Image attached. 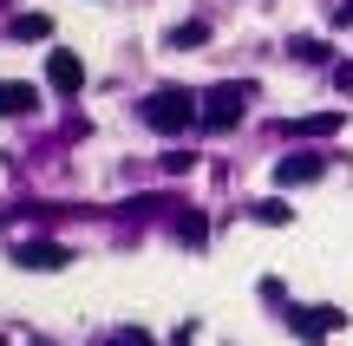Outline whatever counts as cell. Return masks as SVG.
Masks as SVG:
<instances>
[{
    "label": "cell",
    "mask_w": 353,
    "mask_h": 346,
    "mask_svg": "<svg viewBox=\"0 0 353 346\" xmlns=\"http://www.w3.org/2000/svg\"><path fill=\"white\" fill-rule=\"evenodd\" d=\"M138 118L151 131H164V138H176V131L203 125V98H196V91H183V85H157L151 98L138 105Z\"/></svg>",
    "instance_id": "cell-1"
},
{
    "label": "cell",
    "mask_w": 353,
    "mask_h": 346,
    "mask_svg": "<svg viewBox=\"0 0 353 346\" xmlns=\"http://www.w3.org/2000/svg\"><path fill=\"white\" fill-rule=\"evenodd\" d=\"M249 98H255V85H249V78L203 91V131H236V125H242V105H249Z\"/></svg>",
    "instance_id": "cell-2"
},
{
    "label": "cell",
    "mask_w": 353,
    "mask_h": 346,
    "mask_svg": "<svg viewBox=\"0 0 353 346\" xmlns=\"http://www.w3.org/2000/svg\"><path fill=\"white\" fill-rule=\"evenodd\" d=\"M13 268H26V274H52V268H65L72 261V248L65 242H52V235H33V242H13Z\"/></svg>",
    "instance_id": "cell-3"
},
{
    "label": "cell",
    "mask_w": 353,
    "mask_h": 346,
    "mask_svg": "<svg viewBox=\"0 0 353 346\" xmlns=\"http://www.w3.org/2000/svg\"><path fill=\"white\" fill-rule=\"evenodd\" d=\"M327 177V151H294V157H275V183L281 190H307V183Z\"/></svg>",
    "instance_id": "cell-4"
},
{
    "label": "cell",
    "mask_w": 353,
    "mask_h": 346,
    "mask_svg": "<svg viewBox=\"0 0 353 346\" xmlns=\"http://www.w3.org/2000/svg\"><path fill=\"white\" fill-rule=\"evenodd\" d=\"M341 327H347V314H341V307H294V314H288V334H294V340H307V346H321L327 334H341Z\"/></svg>",
    "instance_id": "cell-5"
},
{
    "label": "cell",
    "mask_w": 353,
    "mask_h": 346,
    "mask_svg": "<svg viewBox=\"0 0 353 346\" xmlns=\"http://www.w3.org/2000/svg\"><path fill=\"white\" fill-rule=\"evenodd\" d=\"M341 125H347V111L334 105V111H314V118H275V138H327Z\"/></svg>",
    "instance_id": "cell-6"
},
{
    "label": "cell",
    "mask_w": 353,
    "mask_h": 346,
    "mask_svg": "<svg viewBox=\"0 0 353 346\" xmlns=\"http://www.w3.org/2000/svg\"><path fill=\"white\" fill-rule=\"evenodd\" d=\"M46 85L59 91V98H72V91L85 85V59H79V52H46Z\"/></svg>",
    "instance_id": "cell-7"
},
{
    "label": "cell",
    "mask_w": 353,
    "mask_h": 346,
    "mask_svg": "<svg viewBox=\"0 0 353 346\" xmlns=\"http://www.w3.org/2000/svg\"><path fill=\"white\" fill-rule=\"evenodd\" d=\"M39 111V85H26V78H0V118H26Z\"/></svg>",
    "instance_id": "cell-8"
},
{
    "label": "cell",
    "mask_w": 353,
    "mask_h": 346,
    "mask_svg": "<svg viewBox=\"0 0 353 346\" xmlns=\"http://www.w3.org/2000/svg\"><path fill=\"white\" fill-rule=\"evenodd\" d=\"M164 46H170V52H190V46H210V20H183V26H170V33H164Z\"/></svg>",
    "instance_id": "cell-9"
},
{
    "label": "cell",
    "mask_w": 353,
    "mask_h": 346,
    "mask_svg": "<svg viewBox=\"0 0 353 346\" xmlns=\"http://www.w3.org/2000/svg\"><path fill=\"white\" fill-rule=\"evenodd\" d=\"M249 216L262 222V229H288V222H294V209L281 203V196H262V203H249Z\"/></svg>",
    "instance_id": "cell-10"
},
{
    "label": "cell",
    "mask_w": 353,
    "mask_h": 346,
    "mask_svg": "<svg viewBox=\"0 0 353 346\" xmlns=\"http://www.w3.org/2000/svg\"><path fill=\"white\" fill-rule=\"evenodd\" d=\"M176 242H183V248H203V242H210V222H203L196 209H176Z\"/></svg>",
    "instance_id": "cell-11"
},
{
    "label": "cell",
    "mask_w": 353,
    "mask_h": 346,
    "mask_svg": "<svg viewBox=\"0 0 353 346\" xmlns=\"http://www.w3.org/2000/svg\"><path fill=\"white\" fill-rule=\"evenodd\" d=\"M288 52H294L301 65H327V59H334V46H327V39H307V33H301V39H288Z\"/></svg>",
    "instance_id": "cell-12"
},
{
    "label": "cell",
    "mask_w": 353,
    "mask_h": 346,
    "mask_svg": "<svg viewBox=\"0 0 353 346\" xmlns=\"http://www.w3.org/2000/svg\"><path fill=\"white\" fill-rule=\"evenodd\" d=\"M13 39H52V20L46 13H20L13 20Z\"/></svg>",
    "instance_id": "cell-13"
},
{
    "label": "cell",
    "mask_w": 353,
    "mask_h": 346,
    "mask_svg": "<svg viewBox=\"0 0 353 346\" xmlns=\"http://www.w3.org/2000/svg\"><path fill=\"white\" fill-rule=\"evenodd\" d=\"M164 170H170V177H183V170H196V151H170V157H164Z\"/></svg>",
    "instance_id": "cell-14"
},
{
    "label": "cell",
    "mask_w": 353,
    "mask_h": 346,
    "mask_svg": "<svg viewBox=\"0 0 353 346\" xmlns=\"http://www.w3.org/2000/svg\"><path fill=\"white\" fill-rule=\"evenodd\" d=\"M334 91H353V59H341V65H334Z\"/></svg>",
    "instance_id": "cell-15"
},
{
    "label": "cell",
    "mask_w": 353,
    "mask_h": 346,
    "mask_svg": "<svg viewBox=\"0 0 353 346\" xmlns=\"http://www.w3.org/2000/svg\"><path fill=\"white\" fill-rule=\"evenodd\" d=\"M334 26H353V0H341V7H334Z\"/></svg>",
    "instance_id": "cell-16"
},
{
    "label": "cell",
    "mask_w": 353,
    "mask_h": 346,
    "mask_svg": "<svg viewBox=\"0 0 353 346\" xmlns=\"http://www.w3.org/2000/svg\"><path fill=\"white\" fill-rule=\"evenodd\" d=\"M190 340H196V327H176V340H170V346H190Z\"/></svg>",
    "instance_id": "cell-17"
},
{
    "label": "cell",
    "mask_w": 353,
    "mask_h": 346,
    "mask_svg": "<svg viewBox=\"0 0 353 346\" xmlns=\"http://www.w3.org/2000/svg\"><path fill=\"white\" fill-rule=\"evenodd\" d=\"M7 222H13V209H0V229H7Z\"/></svg>",
    "instance_id": "cell-18"
},
{
    "label": "cell",
    "mask_w": 353,
    "mask_h": 346,
    "mask_svg": "<svg viewBox=\"0 0 353 346\" xmlns=\"http://www.w3.org/2000/svg\"><path fill=\"white\" fill-rule=\"evenodd\" d=\"M0 346H7V340H0Z\"/></svg>",
    "instance_id": "cell-19"
}]
</instances>
